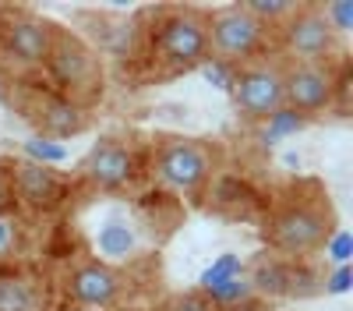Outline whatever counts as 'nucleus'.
I'll return each mask as SVG.
<instances>
[{"instance_id":"f257e3e1","label":"nucleus","mask_w":353,"mask_h":311,"mask_svg":"<svg viewBox=\"0 0 353 311\" xmlns=\"http://www.w3.org/2000/svg\"><path fill=\"white\" fill-rule=\"evenodd\" d=\"M332 230H336V219H332V209L325 198L293 194L269 212L261 234L269 241V248L286 254V259H307V254L329 244Z\"/></svg>"},{"instance_id":"f03ea898","label":"nucleus","mask_w":353,"mask_h":311,"mask_svg":"<svg viewBox=\"0 0 353 311\" xmlns=\"http://www.w3.org/2000/svg\"><path fill=\"white\" fill-rule=\"evenodd\" d=\"M152 174L163 188L176 194H198L216 174V152L209 149V141L170 134L156 146Z\"/></svg>"},{"instance_id":"7ed1b4c3","label":"nucleus","mask_w":353,"mask_h":311,"mask_svg":"<svg viewBox=\"0 0 353 311\" xmlns=\"http://www.w3.org/2000/svg\"><path fill=\"white\" fill-rule=\"evenodd\" d=\"M46 71L57 81V92H64L78 106H85L88 99L103 96L99 53L88 46L85 39H78L74 32H57V43H53V53L46 61Z\"/></svg>"},{"instance_id":"20e7f679","label":"nucleus","mask_w":353,"mask_h":311,"mask_svg":"<svg viewBox=\"0 0 353 311\" xmlns=\"http://www.w3.org/2000/svg\"><path fill=\"white\" fill-rule=\"evenodd\" d=\"M152 50L166 68H198L209 57V14L194 8L163 14L152 32Z\"/></svg>"},{"instance_id":"39448f33","label":"nucleus","mask_w":353,"mask_h":311,"mask_svg":"<svg viewBox=\"0 0 353 311\" xmlns=\"http://www.w3.org/2000/svg\"><path fill=\"white\" fill-rule=\"evenodd\" d=\"M57 32H61V28L53 21H46L32 11L4 14V21H0V57L18 71L46 68L53 43H57Z\"/></svg>"},{"instance_id":"423d86ee","label":"nucleus","mask_w":353,"mask_h":311,"mask_svg":"<svg viewBox=\"0 0 353 311\" xmlns=\"http://www.w3.org/2000/svg\"><path fill=\"white\" fill-rule=\"evenodd\" d=\"M265 46V25L251 18L241 4L219 8L209 14V53L223 57V61H251Z\"/></svg>"},{"instance_id":"0eeeda50","label":"nucleus","mask_w":353,"mask_h":311,"mask_svg":"<svg viewBox=\"0 0 353 311\" xmlns=\"http://www.w3.org/2000/svg\"><path fill=\"white\" fill-rule=\"evenodd\" d=\"M339 46L336 28L325 21L318 8H297L286 18L283 28V50L293 57L297 64H321L329 61Z\"/></svg>"},{"instance_id":"6e6552de","label":"nucleus","mask_w":353,"mask_h":311,"mask_svg":"<svg viewBox=\"0 0 353 311\" xmlns=\"http://www.w3.org/2000/svg\"><path fill=\"white\" fill-rule=\"evenodd\" d=\"M233 106H237L248 121L276 117L283 110V68L279 64H251L233 78Z\"/></svg>"},{"instance_id":"1a4fd4ad","label":"nucleus","mask_w":353,"mask_h":311,"mask_svg":"<svg viewBox=\"0 0 353 311\" xmlns=\"http://www.w3.org/2000/svg\"><path fill=\"white\" fill-rule=\"evenodd\" d=\"M64 294L71 297L74 308H92L106 311L121 301L124 294V276L106 262H81L68 272L64 279Z\"/></svg>"},{"instance_id":"9d476101","label":"nucleus","mask_w":353,"mask_h":311,"mask_svg":"<svg viewBox=\"0 0 353 311\" xmlns=\"http://www.w3.org/2000/svg\"><path fill=\"white\" fill-rule=\"evenodd\" d=\"M336 96V74L325 64H290L283 68V106L297 113H318Z\"/></svg>"},{"instance_id":"9b49d317","label":"nucleus","mask_w":353,"mask_h":311,"mask_svg":"<svg viewBox=\"0 0 353 311\" xmlns=\"http://www.w3.org/2000/svg\"><path fill=\"white\" fill-rule=\"evenodd\" d=\"M25 117L36 131L50 134V138H71L81 134L88 117H85V106H78L74 99H68L64 92L57 89H43L32 92V99L25 103Z\"/></svg>"},{"instance_id":"f8f14e48","label":"nucleus","mask_w":353,"mask_h":311,"mask_svg":"<svg viewBox=\"0 0 353 311\" xmlns=\"http://www.w3.org/2000/svg\"><path fill=\"white\" fill-rule=\"evenodd\" d=\"M134 152L117 138H99L81 163V177L99 191H121L134 181Z\"/></svg>"},{"instance_id":"ddd939ff","label":"nucleus","mask_w":353,"mask_h":311,"mask_svg":"<svg viewBox=\"0 0 353 311\" xmlns=\"http://www.w3.org/2000/svg\"><path fill=\"white\" fill-rule=\"evenodd\" d=\"M11 191H14L18 202H25L28 209H50L57 198H61L64 184L43 163H25L21 159V163L11 166Z\"/></svg>"},{"instance_id":"4468645a","label":"nucleus","mask_w":353,"mask_h":311,"mask_svg":"<svg viewBox=\"0 0 353 311\" xmlns=\"http://www.w3.org/2000/svg\"><path fill=\"white\" fill-rule=\"evenodd\" d=\"M0 311H43V294L25 276H0Z\"/></svg>"},{"instance_id":"2eb2a0df","label":"nucleus","mask_w":353,"mask_h":311,"mask_svg":"<svg viewBox=\"0 0 353 311\" xmlns=\"http://www.w3.org/2000/svg\"><path fill=\"white\" fill-rule=\"evenodd\" d=\"M251 18H258L265 28H269L272 21L279 18H290L293 11H297V4H290V0H248V4H241Z\"/></svg>"},{"instance_id":"dca6fc26","label":"nucleus","mask_w":353,"mask_h":311,"mask_svg":"<svg viewBox=\"0 0 353 311\" xmlns=\"http://www.w3.org/2000/svg\"><path fill=\"white\" fill-rule=\"evenodd\" d=\"M170 311H212L209 304H205L201 297H176Z\"/></svg>"},{"instance_id":"f3484780","label":"nucleus","mask_w":353,"mask_h":311,"mask_svg":"<svg viewBox=\"0 0 353 311\" xmlns=\"http://www.w3.org/2000/svg\"><path fill=\"white\" fill-rule=\"evenodd\" d=\"M11 198H14V191H11V174H4V163H0V209H4Z\"/></svg>"},{"instance_id":"a211bd4d","label":"nucleus","mask_w":353,"mask_h":311,"mask_svg":"<svg viewBox=\"0 0 353 311\" xmlns=\"http://www.w3.org/2000/svg\"><path fill=\"white\" fill-rule=\"evenodd\" d=\"M11 237H14V234H11V223H8V219H0V254L11 248Z\"/></svg>"},{"instance_id":"6ab92c4d","label":"nucleus","mask_w":353,"mask_h":311,"mask_svg":"<svg viewBox=\"0 0 353 311\" xmlns=\"http://www.w3.org/2000/svg\"><path fill=\"white\" fill-rule=\"evenodd\" d=\"M68 311H92V308H74V304H71V308H68Z\"/></svg>"}]
</instances>
